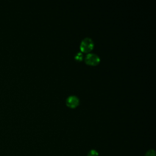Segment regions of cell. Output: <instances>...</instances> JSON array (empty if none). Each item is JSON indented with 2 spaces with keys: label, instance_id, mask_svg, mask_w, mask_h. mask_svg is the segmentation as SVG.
<instances>
[{
  "label": "cell",
  "instance_id": "obj_1",
  "mask_svg": "<svg viewBox=\"0 0 156 156\" xmlns=\"http://www.w3.org/2000/svg\"><path fill=\"white\" fill-rule=\"evenodd\" d=\"M94 48V42L91 38L86 37L83 39L80 44V49L82 52L88 53L93 50Z\"/></svg>",
  "mask_w": 156,
  "mask_h": 156
},
{
  "label": "cell",
  "instance_id": "obj_2",
  "mask_svg": "<svg viewBox=\"0 0 156 156\" xmlns=\"http://www.w3.org/2000/svg\"><path fill=\"white\" fill-rule=\"evenodd\" d=\"M85 62L88 65L96 66L99 63L100 57L95 54L90 53L85 56Z\"/></svg>",
  "mask_w": 156,
  "mask_h": 156
},
{
  "label": "cell",
  "instance_id": "obj_3",
  "mask_svg": "<svg viewBox=\"0 0 156 156\" xmlns=\"http://www.w3.org/2000/svg\"><path fill=\"white\" fill-rule=\"evenodd\" d=\"M66 105L71 108H74L79 104V99L75 95H71L66 98Z\"/></svg>",
  "mask_w": 156,
  "mask_h": 156
},
{
  "label": "cell",
  "instance_id": "obj_4",
  "mask_svg": "<svg viewBox=\"0 0 156 156\" xmlns=\"http://www.w3.org/2000/svg\"><path fill=\"white\" fill-rule=\"evenodd\" d=\"M83 55L82 54V53L81 52H79L76 54V55L74 57V58L76 60L78 61V62H80L83 60Z\"/></svg>",
  "mask_w": 156,
  "mask_h": 156
},
{
  "label": "cell",
  "instance_id": "obj_5",
  "mask_svg": "<svg viewBox=\"0 0 156 156\" xmlns=\"http://www.w3.org/2000/svg\"><path fill=\"white\" fill-rule=\"evenodd\" d=\"M87 156H99V154L96 150H91L88 153Z\"/></svg>",
  "mask_w": 156,
  "mask_h": 156
},
{
  "label": "cell",
  "instance_id": "obj_6",
  "mask_svg": "<svg viewBox=\"0 0 156 156\" xmlns=\"http://www.w3.org/2000/svg\"><path fill=\"white\" fill-rule=\"evenodd\" d=\"M145 156H155V152L154 150H149L146 153Z\"/></svg>",
  "mask_w": 156,
  "mask_h": 156
}]
</instances>
